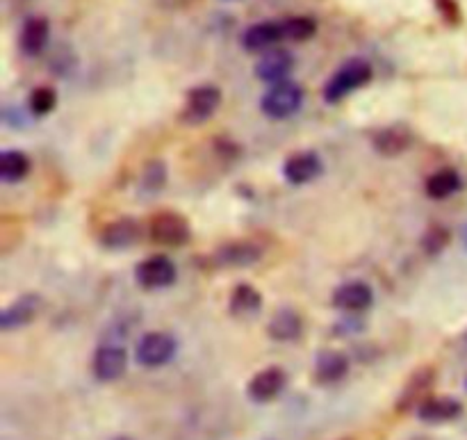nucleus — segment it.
<instances>
[{
	"mask_svg": "<svg viewBox=\"0 0 467 440\" xmlns=\"http://www.w3.org/2000/svg\"><path fill=\"white\" fill-rule=\"evenodd\" d=\"M178 354V340L167 331H149L137 340L135 361L140 368L158 370L171 363Z\"/></svg>",
	"mask_w": 467,
	"mask_h": 440,
	"instance_id": "3",
	"label": "nucleus"
},
{
	"mask_svg": "<svg viewBox=\"0 0 467 440\" xmlns=\"http://www.w3.org/2000/svg\"><path fill=\"white\" fill-rule=\"evenodd\" d=\"M226 3H235V0H226Z\"/></svg>",
	"mask_w": 467,
	"mask_h": 440,
	"instance_id": "33",
	"label": "nucleus"
},
{
	"mask_svg": "<svg viewBox=\"0 0 467 440\" xmlns=\"http://www.w3.org/2000/svg\"><path fill=\"white\" fill-rule=\"evenodd\" d=\"M461 190H463V176L451 167L438 169V172H433L431 176L427 178V183H424V192H427L429 199L433 201H445L450 199V196L459 194Z\"/></svg>",
	"mask_w": 467,
	"mask_h": 440,
	"instance_id": "23",
	"label": "nucleus"
},
{
	"mask_svg": "<svg viewBox=\"0 0 467 440\" xmlns=\"http://www.w3.org/2000/svg\"><path fill=\"white\" fill-rule=\"evenodd\" d=\"M287 388V372L278 365L272 368L260 370L258 374L249 379L246 383V397H249L254 404H269L276 397H281V393Z\"/></svg>",
	"mask_w": 467,
	"mask_h": 440,
	"instance_id": "9",
	"label": "nucleus"
},
{
	"mask_svg": "<svg viewBox=\"0 0 467 440\" xmlns=\"http://www.w3.org/2000/svg\"><path fill=\"white\" fill-rule=\"evenodd\" d=\"M164 183H167V164L160 162V160H153V162L146 164L140 183L141 190H144L146 194H158L164 187Z\"/></svg>",
	"mask_w": 467,
	"mask_h": 440,
	"instance_id": "28",
	"label": "nucleus"
},
{
	"mask_svg": "<svg viewBox=\"0 0 467 440\" xmlns=\"http://www.w3.org/2000/svg\"><path fill=\"white\" fill-rule=\"evenodd\" d=\"M410 146H413V132L401 123H392L372 135V149L383 158H400Z\"/></svg>",
	"mask_w": 467,
	"mask_h": 440,
	"instance_id": "17",
	"label": "nucleus"
},
{
	"mask_svg": "<svg viewBox=\"0 0 467 440\" xmlns=\"http://www.w3.org/2000/svg\"><path fill=\"white\" fill-rule=\"evenodd\" d=\"M178 278V267L167 256H150L135 267V281L141 290H164Z\"/></svg>",
	"mask_w": 467,
	"mask_h": 440,
	"instance_id": "8",
	"label": "nucleus"
},
{
	"mask_svg": "<svg viewBox=\"0 0 467 440\" xmlns=\"http://www.w3.org/2000/svg\"><path fill=\"white\" fill-rule=\"evenodd\" d=\"M128 351L119 342H103L91 356V374L100 383H114L126 374Z\"/></svg>",
	"mask_w": 467,
	"mask_h": 440,
	"instance_id": "6",
	"label": "nucleus"
},
{
	"mask_svg": "<svg viewBox=\"0 0 467 440\" xmlns=\"http://www.w3.org/2000/svg\"><path fill=\"white\" fill-rule=\"evenodd\" d=\"M465 388H467V379H465Z\"/></svg>",
	"mask_w": 467,
	"mask_h": 440,
	"instance_id": "34",
	"label": "nucleus"
},
{
	"mask_svg": "<svg viewBox=\"0 0 467 440\" xmlns=\"http://www.w3.org/2000/svg\"><path fill=\"white\" fill-rule=\"evenodd\" d=\"M141 237V224L135 217H119L112 219L100 231L99 242L103 249L109 251H126L135 246Z\"/></svg>",
	"mask_w": 467,
	"mask_h": 440,
	"instance_id": "10",
	"label": "nucleus"
},
{
	"mask_svg": "<svg viewBox=\"0 0 467 440\" xmlns=\"http://www.w3.org/2000/svg\"><path fill=\"white\" fill-rule=\"evenodd\" d=\"M450 242H451L450 228L441 226V224H433V226H429L427 231H424L420 245H422L424 254H427L429 258H433V256H441L442 251L450 246Z\"/></svg>",
	"mask_w": 467,
	"mask_h": 440,
	"instance_id": "26",
	"label": "nucleus"
},
{
	"mask_svg": "<svg viewBox=\"0 0 467 440\" xmlns=\"http://www.w3.org/2000/svg\"><path fill=\"white\" fill-rule=\"evenodd\" d=\"M50 41V23L46 16H30L23 21L18 35V48L26 58H36L46 50Z\"/></svg>",
	"mask_w": 467,
	"mask_h": 440,
	"instance_id": "18",
	"label": "nucleus"
},
{
	"mask_svg": "<svg viewBox=\"0 0 467 440\" xmlns=\"http://www.w3.org/2000/svg\"><path fill=\"white\" fill-rule=\"evenodd\" d=\"M374 290L365 281H347L333 290V306L342 313L358 315L372 309Z\"/></svg>",
	"mask_w": 467,
	"mask_h": 440,
	"instance_id": "13",
	"label": "nucleus"
},
{
	"mask_svg": "<svg viewBox=\"0 0 467 440\" xmlns=\"http://www.w3.org/2000/svg\"><path fill=\"white\" fill-rule=\"evenodd\" d=\"M322 173L324 160L315 151H301V153L290 155L283 164V178L295 187L308 185V183L317 181Z\"/></svg>",
	"mask_w": 467,
	"mask_h": 440,
	"instance_id": "14",
	"label": "nucleus"
},
{
	"mask_svg": "<svg viewBox=\"0 0 467 440\" xmlns=\"http://www.w3.org/2000/svg\"><path fill=\"white\" fill-rule=\"evenodd\" d=\"M463 245H465V249H467V224H465V228H463Z\"/></svg>",
	"mask_w": 467,
	"mask_h": 440,
	"instance_id": "30",
	"label": "nucleus"
},
{
	"mask_svg": "<svg viewBox=\"0 0 467 440\" xmlns=\"http://www.w3.org/2000/svg\"><path fill=\"white\" fill-rule=\"evenodd\" d=\"M436 9L450 26H459L461 23L459 0H436Z\"/></svg>",
	"mask_w": 467,
	"mask_h": 440,
	"instance_id": "29",
	"label": "nucleus"
},
{
	"mask_svg": "<svg viewBox=\"0 0 467 440\" xmlns=\"http://www.w3.org/2000/svg\"><path fill=\"white\" fill-rule=\"evenodd\" d=\"M410 440H429L427 436H415V438H410Z\"/></svg>",
	"mask_w": 467,
	"mask_h": 440,
	"instance_id": "32",
	"label": "nucleus"
},
{
	"mask_svg": "<svg viewBox=\"0 0 467 440\" xmlns=\"http://www.w3.org/2000/svg\"><path fill=\"white\" fill-rule=\"evenodd\" d=\"M436 383V372L431 368H422L413 374V377L406 382V386L401 388V395L397 400V411L406 414L410 409H418L424 400L429 397V391Z\"/></svg>",
	"mask_w": 467,
	"mask_h": 440,
	"instance_id": "20",
	"label": "nucleus"
},
{
	"mask_svg": "<svg viewBox=\"0 0 467 440\" xmlns=\"http://www.w3.org/2000/svg\"><path fill=\"white\" fill-rule=\"evenodd\" d=\"M315 382L319 386H333V383H340L342 379L349 374V359L347 354L337 350H324L319 351L317 359H315Z\"/></svg>",
	"mask_w": 467,
	"mask_h": 440,
	"instance_id": "19",
	"label": "nucleus"
},
{
	"mask_svg": "<svg viewBox=\"0 0 467 440\" xmlns=\"http://www.w3.org/2000/svg\"><path fill=\"white\" fill-rule=\"evenodd\" d=\"M146 228H149L150 242L162 246H182L192 237V226L187 217H182L181 213H173V210L155 213Z\"/></svg>",
	"mask_w": 467,
	"mask_h": 440,
	"instance_id": "4",
	"label": "nucleus"
},
{
	"mask_svg": "<svg viewBox=\"0 0 467 440\" xmlns=\"http://www.w3.org/2000/svg\"><path fill=\"white\" fill-rule=\"evenodd\" d=\"M41 309H44V299H41V295L27 292V295L18 297L16 301H12L7 309L0 310V329L7 333V331H16V329L27 327V324H32L36 318H39Z\"/></svg>",
	"mask_w": 467,
	"mask_h": 440,
	"instance_id": "11",
	"label": "nucleus"
},
{
	"mask_svg": "<svg viewBox=\"0 0 467 440\" xmlns=\"http://www.w3.org/2000/svg\"><path fill=\"white\" fill-rule=\"evenodd\" d=\"M415 415L424 424H450L463 415V402L450 395H429L415 409Z\"/></svg>",
	"mask_w": 467,
	"mask_h": 440,
	"instance_id": "12",
	"label": "nucleus"
},
{
	"mask_svg": "<svg viewBox=\"0 0 467 440\" xmlns=\"http://www.w3.org/2000/svg\"><path fill=\"white\" fill-rule=\"evenodd\" d=\"M281 41H285V32H283V21H260L254 23L242 35V46L249 53H267V50L276 48Z\"/></svg>",
	"mask_w": 467,
	"mask_h": 440,
	"instance_id": "16",
	"label": "nucleus"
},
{
	"mask_svg": "<svg viewBox=\"0 0 467 440\" xmlns=\"http://www.w3.org/2000/svg\"><path fill=\"white\" fill-rule=\"evenodd\" d=\"M222 105V91L214 85H199L194 89L187 91L185 105L181 110V121L187 126H201L208 119H213V114L217 112V108Z\"/></svg>",
	"mask_w": 467,
	"mask_h": 440,
	"instance_id": "5",
	"label": "nucleus"
},
{
	"mask_svg": "<svg viewBox=\"0 0 467 440\" xmlns=\"http://www.w3.org/2000/svg\"><path fill=\"white\" fill-rule=\"evenodd\" d=\"M304 99L306 94L299 82L283 80L265 91L263 99H260V110H263L265 117L283 121V119H290L299 112L301 105H304Z\"/></svg>",
	"mask_w": 467,
	"mask_h": 440,
	"instance_id": "2",
	"label": "nucleus"
},
{
	"mask_svg": "<svg viewBox=\"0 0 467 440\" xmlns=\"http://www.w3.org/2000/svg\"><path fill=\"white\" fill-rule=\"evenodd\" d=\"M283 32H285V41L304 44L317 35V21L310 16H290L283 21Z\"/></svg>",
	"mask_w": 467,
	"mask_h": 440,
	"instance_id": "25",
	"label": "nucleus"
},
{
	"mask_svg": "<svg viewBox=\"0 0 467 440\" xmlns=\"http://www.w3.org/2000/svg\"><path fill=\"white\" fill-rule=\"evenodd\" d=\"M295 55L285 48H272L263 53V58L255 64V78L267 85L290 80V73L295 71Z\"/></svg>",
	"mask_w": 467,
	"mask_h": 440,
	"instance_id": "15",
	"label": "nucleus"
},
{
	"mask_svg": "<svg viewBox=\"0 0 467 440\" xmlns=\"http://www.w3.org/2000/svg\"><path fill=\"white\" fill-rule=\"evenodd\" d=\"M263 310V295L249 283H240L233 288L228 299V313L237 320H251Z\"/></svg>",
	"mask_w": 467,
	"mask_h": 440,
	"instance_id": "21",
	"label": "nucleus"
},
{
	"mask_svg": "<svg viewBox=\"0 0 467 440\" xmlns=\"http://www.w3.org/2000/svg\"><path fill=\"white\" fill-rule=\"evenodd\" d=\"M55 105H57V94L50 87H36V89H32L30 99H27V110L35 117H48Z\"/></svg>",
	"mask_w": 467,
	"mask_h": 440,
	"instance_id": "27",
	"label": "nucleus"
},
{
	"mask_svg": "<svg viewBox=\"0 0 467 440\" xmlns=\"http://www.w3.org/2000/svg\"><path fill=\"white\" fill-rule=\"evenodd\" d=\"M32 162L23 151L7 149L0 155V181L3 183H18L30 173Z\"/></svg>",
	"mask_w": 467,
	"mask_h": 440,
	"instance_id": "24",
	"label": "nucleus"
},
{
	"mask_svg": "<svg viewBox=\"0 0 467 440\" xmlns=\"http://www.w3.org/2000/svg\"><path fill=\"white\" fill-rule=\"evenodd\" d=\"M112 440H132V438H128V436H117V438H112Z\"/></svg>",
	"mask_w": 467,
	"mask_h": 440,
	"instance_id": "31",
	"label": "nucleus"
},
{
	"mask_svg": "<svg viewBox=\"0 0 467 440\" xmlns=\"http://www.w3.org/2000/svg\"><path fill=\"white\" fill-rule=\"evenodd\" d=\"M304 333V320L296 310L281 309L267 324V336L276 342H295Z\"/></svg>",
	"mask_w": 467,
	"mask_h": 440,
	"instance_id": "22",
	"label": "nucleus"
},
{
	"mask_svg": "<svg viewBox=\"0 0 467 440\" xmlns=\"http://www.w3.org/2000/svg\"><path fill=\"white\" fill-rule=\"evenodd\" d=\"M372 78H374V68L368 59L363 58L347 59V62L342 64L331 78H328L327 85H324V100L333 105L340 103V100H345L347 96L354 94L356 89L368 85Z\"/></svg>",
	"mask_w": 467,
	"mask_h": 440,
	"instance_id": "1",
	"label": "nucleus"
},
{
	"mask_svg": "<svg viewBox=\"0 0 467 440\" xmlns=\"http://www.w3.org/2000/svg\"><path fill=\"white\" fill-rule=\"evenodd\" d=\"M265 249L254 240H233L214 249L213 265L219 269H244L254 267L263 260Z\"/></svg>",
	"mask_w": 467,
	"mask_h": 440,
	"instance_id": "7",
	"label": "nucleus"
}]
</instances>
